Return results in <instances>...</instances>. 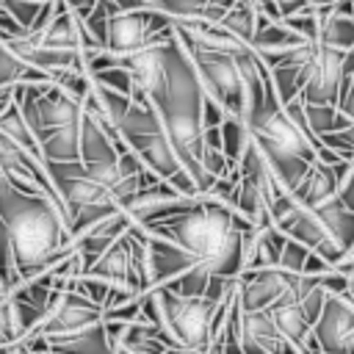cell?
<instances>
[{
    "mask_svg": "<svg viewBox=\"0 0 354 354\" xmlns=\"http://www.w3.org/2000/svg\"><path fill=\"white\" fill-rule=\"evenodd\" d=\"M202 100H205V88L199 83L196 66L188 55V50L180 44V39L169 36L166 41V77L160 83V88L149 97V102L155 105L185 171L194 177L199 194H205L210 188L207 174L202 169Z\"/></svg>",
    "mask_w": 354,
    "mask_h": 354,
    "instance_id": "6da1fadb",
    "label": "cell"
},
{
    "mask_svg": "<svg viewBox=\"0 0 354 354\" xmlns=\"http://www.w3.org/2000/svg\"><path fill=\"white\" fill-rule=\"evenodd\" d=\"M0 218L11 232L14 260L22 279L61 263L75 246L61 207L47 194H30L0 180Z\"/></svg>",
    "mask_w": 354,
    "mask_h": 354,
    "instance_id": "7a4b0ae2",
    "label": "cell"
},
{
    "mask_svg": "<svg viewBox=\"0 0 354 354\" xmlns=\"http://www.w3.org/2000/svg\"><path fill=\"white\" fill-rule=\"evenodd\" d=\"M116 133L119 138L141 158V163L155 171L160 180L171 183L180 194H188V196H199V188L194 183V177L185 171L155 105L149 100L144 102H130L127 113L122 116V122L116 124Z\"/></svg>",
    "mask_w": 354,
    "mask_h": 354,
    "instance_id": "3957f363",
    "label": "cell"
},
{
    "mask_svg": "<svg viewBox=\"0 0 354 354\" xmlns=\"http://www.w3.org/2000/svg\"><path fill=\"white\" fill-rule=\"evenodd\" d=\"M155 299H158V329L166 340V346H183V348H202L207 351L213 335L224 326L230 310H232V299L216 301L210 296H183L174 293L166 285L152 288Z\"/></svg>",
    "mask_w": 354,
    "mask_h": 354,
    "instance_id": "277c9868",
    "label": "cell"
},
{
    "mask_svg": "<svg viewBox=\"0 0 354 354\" xmlns=\"http://www.w3.org/2000/svg\"><path fill=\"white\" fill-rule=\"evenodd\" d=\"M183 47L188 50V55L196 66V75H199L205 94L213 97L218 105H224L227 113L243 116V80H241L238 55L205 50L196 44H183Z\"/></svg>",
    "mask_w": 354,
    "mask_h": 354,
    "instance_id": "5b68a950",
    "label": "cell"
},
{
    "mask_svg": "<svg viewBox=\"0 0 354 354\" xmlns=\"http://www.w3.org/2000/svg\"><path fill=\"white\" fill-rule=\"evenodd\" d=\"M174 28V19L158 8H138V11H116L108 17L105 30V50L122 55L141 50L158 39H166Z\"/></svg>",
    "mask_w": 354,
    "mask_h": 354,
    "instance_id": "8992f818",
    "label": "cell"
},
{
    "mask_svg": "<svg viewBox=\"0 0 354 354\" xmlns=\"http://www.w3.org/2000/svg\"><path fill=\"white\" fill-rule=\"evenodd\" d=\"M313 337L321 354H354V304L343 293H326Z\"/></svg>",
    "mask_w": 354,
    "mask_h": 354,
    "instance_id": "52a82bcc",
    "label": "cell"
},
{
    "mask_svg": "<svg viewBox=\"0 0 354 354\" xmlns=\"http://www.w3.org/2000/svg\"><path fill=\"white\" fill-rule=\"evenodd\" d=\"M102 318H105V310L97 301H91L88 296H83V293H77L72 288H64L58 301H55V307L30 332L41 335V337H58V335H72V332H80L86 326H94Z\"/></svg>",
    "mask_w": 354,
    "mask_h": 354,
    "instance_id": "ba28073f",
    "label": "cell"
},
{
    "mask_svg": "<svg viewBox=\"0 0 354 354\" xmlns=\"http://www.w3.org/2000/svg\"><path fill=\"white\" fill-rule=\"evenodd\" d=\"M346 53L348 50H337V47H326L318 41V50L313 55V61L307 64V80L301 88V100L304 102H326V105H340V94H343V64H346Z\"/></svg>",
    "mask_w": 354,
    "mask_h": 354,
    "instance_id": "9c48e42d",
    "label": "cell"
},
{
    "mask_svg": "<svg viewBox=\"0 0 354 354\" xmlns=\"http://www.w3.org/2000/svg\"><path fill=\"white\" fill-rule=\"evenodd\" d=\"M199 196H188V194H180L171 183L166 180H158L141 191H136L130 196V202L124 205V213L133 218V224L138 227H147V224H155V221H163L185 207H191Z\"/></svg>",
    "mask_w": 354,
    "mask_h": 354,
    "instance_id": "30bf717a",
    "label": "cell"
},
{
    "mask_svg": "<svg viewBox=\"0 0 354 354\" xmlns=\"http://www.w3.org/2000/svg\"><path fill=\"white\" fill-rule=\"evenodd\" d=\"M235 307L238 321V337L243 354H293L296 346L279 332L268 310H241Z\"/></svg>",
    "mask_w": 354,
    "mask_h": 354,
    "instance_id": "8fae6325",
    "label": "cell"
},
{
    "mask_svg": "<svg viewBox=\"0 0 354 354\" xmlns=\"http://www.w3.org/2000/svg\"><path fill=\"white\" fill-rule=\"evenodd\" d=\"M296 271H285L279 266H268V268H254V271H243L238 277V293H235V304L241 310H266L271 307L279 296L288 293V288L293 285Z\"/></svg>",
    "mask_w": 354,
    "mask_h": 354,
    "instance_id": "7c38bea8",
    "label": "cell"
},
{
    "mask_svg": "<svg viewBox=\"0 0 354 354\" xmlns=\"http://www.w3.org/2000/svg\"><path fill=\"white\" fill-rule=\"evenodd\" d=\"M351 160H337V163H326V160H313L310 169L304 171V177L290 188V196L296 202H301L304 207H315L326 199H332L340 188V180L346 177Z\"/></svg>",
    "mask_w": 354,
    "mask_h": 354,
    "instance_id": "4fadbf2b",
    "label": "cell"
},
{
    "mask_svg": "<svg viewBox=\"0 0 354 354\" xmlns=\"http://www.w3.org/2000/svg\"><path fill=\"white\" fill-rule=\"evenodd\" d=\"M91 277H100L105 279L108 285H116V288H127V290H136V293H144L141 285H138V277H136V268H133V252H130V230L113 241L94 263L91 268L86 271Z\"/></svg>",
    "mask_w": 354,
    "mask_h": 354,
    "instance_id": "5bb4252c",
    "label": "cell"
},
{
    "mask_svg": "<svg viewBox=\"0 0 354 354\" xmlns=\"http://www.w3.org/2000/svg\"><path fill=\"white\" fill-rule=\"evenodd\" d=\"M147 249H149V279H152V288L171 282L177 274H183L185 268L199 263V257H194L191 252L180 249L174 241H169L163 235H155V232H147Z\"/></svg>",
    "mask_w": 354,
    "mask_h": 354,
    "instance_id": "9a60e30c",
    "label": "cell"
},
{
    "mask_svg": "<svg viewBox=\"0 0 354 354\" xmlns=\"http://www.w3.org/2000/svg\"><path fill=\"white\" fill-rule=\"evenodd\" d=\"M130 227H133V218H130L124 210H119V213H113V216L97 221V224L88 227L86 232H80V235L72 241V246H75V252H77V257H80V263H83V274H86V271L91 268V263H94L113 241H119Z\"/></svg>",
    "mask_w": 354,
    "mask_h": 354,
    "instance_id": "2e32d148",
    "label": "cell"
},
{
    "mask_svg": "<svg viewBox=\"0 0 354 354\" xmlns=\"http://www.w3.org/2000/svg\"><path fill=\"white\" fill-rule=\"evenodd\" d=\"M313 210H315V216L321 218V224H324V230H326V238L332 241L337 257L343 260L346 252L354 246V210H348V207L337 199V194H335L332 199L315 205ZM340 260H337V263H340Z\"/></svg>",
    "mask_w": 354,
    "mask_h": 354,
    "instance_id": "e0dca14e",
    "label": "cell"
},
{
    "mask_svg": "<svg viewBox=\"0 0 354 354\" xmlns=\"http://www.w3.org/2000/svg\"><path fill=\"white\" fill-rule=\"evenodd\" d=\"M47 348L50 354H116V346L108 337L105 321L86 326L80 332H72V335L47 337Z\"/></svg>",
    "mask_w": 354,
    "mask_h": 354,
    "instance_id": "ac0fdd59",
    "label": "cell"
},
{
    "mask_svg": "<svg viewBox=\"0 0 354 354\" xmlns=\"http://www.w3.org/2000/svg\"><path fill=\"white\" fill-rule=\"evenodd\" d=\"M318 14H321L318 41L326 47L351 50L354 47V17L337 11L335 6H318Z\"/></svg>",
    "mask_w": 354,
    "mask_h": 354,
    "instance_id": "d6986e66",
    "label": "cell"
},
{
    "mask_svg": "<svg viewBox=\"0 0 354 354\" xmlns=\"http://www.w3.org/2000/svg\"><path fill=\"white\" fill-rule=\"evenodd\" d=\"M80 119H83V116H80ZM39 147H41L44 160H53V163L80 160V122L44 133V136L39 138Z\"/></svg>",
    "mask_w": 354,
    "mask_h": 354,
    "instance_id": "ffe728a7",
    "label": "cell"
},
{
    "mask_svg": "<svg viewBox=\"0 0 354 354\" xmlns=\"http://www.w3.org/2000/svg\"><path fill=\"white\" fill-rule=\"evenodd\" d=\"M50 75L44 69L30 66L22 61L3 39H0V86H17V83H47Z\"/></svg>",
    "mask_w": 354,
    "mask_h": 354,
    "instance_id": "44dd1931",
    "label": "cell"
},
{
    "mask_svg": "<svg viewBox=\"0 0 354 354\" xmlns=\"http://www.w3.org/2000/svg\"><path fill=\"white\" fill-rule=\"evenodd\" d=\"M0 133H3L6 138H11L17 147L28 149L30 155L44 158V155H41V147H39V138L33 136V130H30V124L25 122V116H22V111H19L17 102H11V105L0 113Z\"/></svg>",
    "mask_w": 354,
    "mask_h": 354,
    "instance_id": "7402d4cb",
    "label": "cell"
},
{
    "mask_svg": "<svg viewBox=\"0 0 354 354\" xmlns=\"http://www.w3.org/2000/svg\"><path fill=\"white\" fill-rule=\"evenodd\" d=\"M304 119L315 138L326 133H337L351 124V119L340 111V105H326V102H304Z\"/></svg>",
    "mask_w": 354,
    "mask_h": 354,
    "instance_id": "603a6c76",
    "label": "cell"
},
{
    "mask_svg": "<svg viewBox=\"0 0 354 354\" xmlns=\"http://www.w3.org/2000/svg\"><path fill=\"white\" fill-rule=\"evenodd\" d=\"M252 144V133H249V124L243 116H235V113H227V119L221 122V149L230 160V166H238L243 152L249 149Z\"/></svg>",
    "mask_w": 354,
    "mask_h": 354,
    "instance_id": "cb8c5ba5",
    "label": "cell"
},
{
    "mask_svg": "<svg viewBox=\"0 0 354 354\" xmlns=\"http://www.w3.org/2000/svg\"><path fill=\"white\" fill-rule=\"evenodd\" d=\"M218 25L227 28L230 33H235L238 39H243L249 44L252 36H254V30H257V8H254V3L252 0H235L224 11V17L218 19Z\"/></svg>",
    "mask_w": 354,
    "mask_h": 354,
    "instance_id": "d4e9b609",
    "label": "cell"
},
{
    "mask_svg": "<svg viewBox=\"0 0 354 354\" xmlns=\"http://www.w3.org/2000/svg\"><path fill=\"white\" fill-rule=\"evenodd\" d=\"M210 279H213L210 268L199 260L196 266L185 268V271H183V274H177L171 282H166V288H171L174 293H183V296H205V293H207Z\"/></svg>",
    "mask_w": 354,
    "mask_h": 354,
    "instance_id": "484cf974",
    "label": "cell"
},
{
    "mask_svg": "<svg viewBox=\"0 0 354 354\" xmlns=\"http://www.w3.org/2000/svg\"><path fill=\"white\" fill-rule=\"evenodd\" d=\"M0 282H3V288H6L8 293L22 282V277H19V271H17V260H14L11 232H8V227H6L3 218H0Z\"/></svg>",
    "mask_w": 354,
    "mask_h": 354,
    "instance_id": "4316f807",
    "label": "cell"
},
{
    "mask_svg": "<svg viewBox=\"0 0 354 354\" xmlns=\"http://www.w3.org/2000/svg\"><path fill=\"white\" fill-rule=\"evenodd\" d=\"M152 6L166 17H171L174 22H188V19H202L207 0H152Z\"/></svg>",
    "mask_w": 354,
    "mask_h": 354,
    "instance_id": "83f0119b",
    "label": "cell"
},
{
    "mask_svg": "<svg viewBox=\"0 0 354 354\" xmlns=\"http://www.w3.org/2000/svg\"><path fill=\"white\" fill-rule=\"evenodd\" d=\"M290 30H296L304 41H318V30H321V14H318V8L315 6H310V8H301V11H296V14H288L285 19H282Z\"/></svg>",
    "mask_w": 354,
    "mask_h": 354,
    "instance_id": "f1b7e54d",
    "label": "cell"
},
{
    "mask_svg": "<svg viewBox=\"0 0 354 354\" xmlns=\"http://www.w3.org/2000/svg\"><path fill=\"white\" fill-rule=\"evenodd\" d=\"M310 254H313V249H310V246H304V243H301V241H296V238H288V241H285V246H282V254H279V263H277V266H279V268H285V271L304 274Z\"/></svg>",
    "mask_w": 354,
    "mask_h": 354,
    "instance_id": "f546056e",
    "label": "cell"
},
{
    "mask_svg": "<svg viewBox=\"0 0 354 354\" xmlns=\"http://www.w3.org/2000/svg\"><path fill=\"white\" fill-rule=\"evenodd\" d=\"M41 0H0V8H6L25 30L36 22V17H39V11H41Z\"/></svg>",
    "mask_w": 354,
    "mask_h": 354,
    "instance_id": "4dcf8cb0",
    "label": "cell"
},
{
    "mask_svg": "<svg viewBox=\"0 0 354 354\" xmlns=\"http://www.w3.org/2000/svg\"><path fill=\"white\" fill-rule=\"evenodd\" d=\"M337 199L348 207V210H354V160H351V166H348V171H346V177L340 180V188H337Z\"/></svg>",
    "mask_w": 354,
    "mask_h": 354,
    "instance_id": "1f68e13d",
    "label": "cell"
},
{
    "mask_svg": "<svg viewBox=\"0 0 354 354\" xmlns=\"http://www.w3.org/2000/svg\"><path fill=\"white\" fill-rule=\"evenodd\" d=\"M274 3L279 6L282 19H285L288 14H296V11H301V8H310V0H274Z\"/></svg>",
    "mask_w": 354,
    "mask_h": 354,
    "instance_id": "d6a6232c",
    "label": "cell"
},
{
    "mask_svg": "<svg viewBox=\"0 0 354 354\" xmlns=\"http://www.w3.org/2000/svg\"><path fill=\"white\" fill-rule=\"evenodd\" d=\"M119 11H138V8H155L152 0H113Z\"/></svg>",
    "mask_w": 354,
    "mask_h": 354,
    "instance_id": "836d02e7",
    "label": "cell"
},
{
    "mask_svg": "<svg viewBox=\"0 0 354 354\" xmlns=\"http://www.w3.org/2000/svg\"><path fill=\"white\" fill-rule=\"evenodd\" d=\"M332 268H337V271H343V274H351L354 271V246L346 252V257L340 260V263H335Z\"/></svg>",
    "mask_w": 354,
    "mask_h": 354,
    "instance_id": "e575fe53",
    "label": "cell"
},
{
    "mask_svg": "<svg viewBox=\"0 0 354 354\" xmlns=\"http://www.w3.org/2000/svg\"><path fill=\"white\" fill-rule=\"evenodd\" d=\"M14 102V86H0V113Z\"/></svg>",
    "mask_w": 354,
    "mask_h": 354,
    "instance_id": "d590c367",
    "label": "cell"
},
{
    "mask_svg": "<svg viewBox=\"0 0 354 354\" xmlns=\"http://www.w3.org/2000/svg\"><path fill=\"white\" fill-rule=\"evenodd\" d=\"M343 296H346V299H348V301L354 304V271H351V274H348V279H346V288H343Z\"/></svg>",
    "mask_w": 354,
    "mask_h": 354,
    "instance_id": "8d00e7d4",
    "label": "cell"
},
{
    "mask_svg": "<svg viewBox=\"0 0 354 354\" xmlns=\"http://www.w3.org/2000/svg\"><path fill=\"white\" fill-rule=\"evenodd\" d=\"M332 3H335V0H310V6H315V8H318V6H332Z\"/></svg>",
    "mask_w": 354,
    "mask_h": 354,
    "instance_id": "74e56055",
    "label": "cell"
},
{
    "mask_svg": "<svg viewBox=\"0 0 354 354\" xmlns=\"http://www.w3.org/2000/svg\"><path fill=\"white\" fill-rule=\"evenodd\" d=\"M116 354H130V351H124V348H116Z\"/></svg>",
    "mask_w": 354,
    "mask_h": 354,
    "instance_id": "f35d334b",
    "label": "cell"
},
{
    "mask_svg": "<svg viewBox=\"0 0 354 354\" xmlns=\"http://www.w3.org/2000/svg\"><path fill=\"white\" fill-rule=\"evenodd\" d=\"M348 83H354V75H351V77H348ZM348 83H346V86H348ZM343 91H346V88H343Z\"/></svg>",
    "mask_w": 354,
    "mask_h": 354,
    "instance_id": "ab89813d",
    "label": "cell"
},
{
    "mask_svg": "<svg viewBox=\"0 0 354 354\" xmlns=\"http://www.w3.org/2000/svg\"><path fill=\"white\" fill-rule=\"evenodd\" d=\"M348 3H351V14H354V0H348Z\"/></svg>",
    "mask_w": 354,
    "mask_h": 354,
    "instance_id": "60d3db41",
    "label": "cell"
},
{
    "mask_svg": "<svg viewBox=\"0 0 354 354\" xmlns=\"http://www.w3.org/2000/svg\"><path fill=\"white\" fill-rule=\"evenodd\" d=\"M0 180H3V166H0Z\"/></svg>",
    "mask_w": 354,
    "mask_h": 354,
    "instance_id": "b9f144b4",
    "label": "cell"
},
{
    "mask_svg": "<svg viewBox=\"0 0 354 354\" xmlns=\"http://www.w3.org/2000/svg\"><path fill=\"white\" fill-rule=\"evenodd\" d=\"M41 3H44V0H41Z\"/></svg>",
    "mask_w": 354,
    "mask_h": 354,
    "instance_id": "7bdbcfd3",
    "label": "cell"
}]
</instances>
